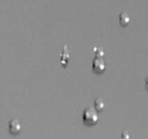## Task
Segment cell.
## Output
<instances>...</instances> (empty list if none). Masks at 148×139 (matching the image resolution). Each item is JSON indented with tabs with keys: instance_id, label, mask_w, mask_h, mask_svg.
Masks as SVG:
<instances>
[{
	"instance_id": "cell-1",
	"label": "cell",
	"mask_w": 148,
	"mask_h": 139,
	"mask_svg": "<svg viewBox=\"0 0 148 139\" xmlns=\"http://www.w3.org/2000/svg\"><path fill=\"white\" fill-rule=\"evenodd\" d=\"M83 120L86 124L92 125L97 123L99 121V116L97 111L92 108H87L83 113Z\"/></svg>"
},
{
	"instance_id": "cell-2",
	"label": "cell",
	"mask_w": 148,
	"mask_h": 139,
	"mask_svg": "<svg viewBox=\"0 0 148 139\" xmlns=\"http://www.w3.org/2000/svg\"><path fill=\"white\" fill-rule=\"evenodd\" d=\"M93 71L97 73H102L106 70V63L102 57H95L92 62Z\"/></svg>"
},
{
	"instance_id": "cell-3",
	"label": "cell",
	"mask_w": 148,
	"mask_h": 139,
	"mask_svg": "<svg viewBox=\"0 0 148 139\" xmlns=\"http://www.w3.org/2000/svg\"><path fill=\"white\" fill-rule=\"evenodd\" d=\"M22 129V125H21V123L18 119H12L10 121L9 123V131L12 133V134H18Z\"/></svg>"
},
{
	"instance_id": "cell-4",
	"label": "cell",
	"mask_w": 148,
	"mask_h": 139,
	"mask_svg": "<svg viewBox=\"0 0 148 139\" xmlns=\"http://www.w3.org/2000/svg\"><path fill=\"white\" fill-rule=\"evenodd\" d=\"M130 21H131V19L127 13L122 12L119 15V23L122 26H127L130 24Z\"/></svg>"
},
{
	"instance_id": "cell-5",
	"label": "cell",
	"mask_w": 148,
	"mask_h": 139,
	"mask_svg": "<svg viewBox=\"0 0 148 139\" xmlns=\"http://www.w3.org/2000/svg\"><path fill=\"white\" fill-rule=\"evenodd\" d=\"M94 106H95V109L99 111H102L105 108V103L102 99L100 98H98L95 100V103H94Z\"/></svg>"
},
{
	"instance_id": "cell-6",
	"label": "cell",
	"mask_w": 148,
	"mask_h": 139,
	"mask_svg": "<svg viewBox=\"0 0 148 139\" xmlns=\"http://www.w3.org/2000/svg\"><path fill=\"white\" fill-rule=\"evenodd\" d=\"M93 52L96 56V57H103L105 55V52L103 50V49L101 48H93Z\"/></svg>"
},
{
	"instance_id": "cell-7",
	"label": "cell",
	"mask_w": 148,
	"mask_h": 139,
	"mask_svg": "<svg viewBox=\"0 0 148 139\" xmlns=\"http://www.w3.org/2000/svg\"><path fill=\"white\" fill-rule=\"evenodd\" d=\"M121 139H130V134L125 130L121 133Z\"/></svg>"
},
{
	"instance_id": "cell-8",
	"label": "cell",
	"mask_w": 148,
	"mask_h": 139,
	"mask_svg": "<svg viewBox=\"0 0 148 139\" xmlns=\"http://www.w3.org/2000/svg\"><path fill=\"white\" fill-rule=\"evenodd\" d=\"M145 87H146V89L148 90V77H147L146 79H145Z\"/></svg>"
}]
</instances>
